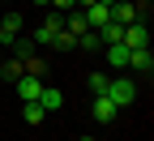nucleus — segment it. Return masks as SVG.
I'll list each match as a JSON object with an SVG mask.
<instances>
[{"label":"nucleus","instance_id":"nucleus-19","mask_svg":"<svg viewBox=\"0 0 154 141\" xmlns=\"http://www.w3.org/2000/svg\"><path fill=\"white\" fill-rule=\"evenodd\" d=\"M34 5H38V9H47V5H51V0H34Z\"/></svg>","mask_w":154,"mask_h":141},{"label":"nucleus","instance_id":"nucleus-22","mask_svg":"<svg viewBox=\"0 0 154 141\" xmlns=\"http://www.w3.org/2000/svg\"><path fill=\"white\" fill-rule=\"evenodd\" d=\"M0 43H5V30H0Z\"/></svg>","mask_w":154,"mask_h":141},{"label":"nucleus","instance_id":"nucleus-11","mask_svg":"<svg viewBox=\"0 0 154 141\" xmlns=\"http://www.w3.org/2000/svg\"><path fill=\"white\" fill-rule=\"evenodd\" d=\"M22 115H26V124H43V115H47V111H43V103L34 98V103H26V107H22Z\"/></svg>","mask_w":154,"mask_h":141},{"label":"nucleus","instance_id":"nucleus-6","mask_svg":"<svg viewBox=\"0 0 154 141\" xmlns=\"http://www.w3.org/2000/svg\"><path fill=\"white\" fill-rule=\"evenodd\" d=\"M22 13H5V17H0V30H5V43H9V38H17V34H22Z\"/></svg>","mask_w":154,"mask_h":141},{"label":"nucleus","instance_id":"nucleus-4","mask_svg":"<svg viewBox=\"0 0 154 141\" xmlns=\"http://www.w3.org/2000/svg\"><path fill=\"white\" fill-rule=\"evenodd\" d=\"M116 111H120V107H116L107 94H94V103H90V115H94V124H111V120H116Z\"/></svg>","mask_w":154,"mask_h":141},{"label":"nucleus","instance_id":"nucleus-12","mask_svg":"<svg viewBox=\"0 0 154 141\" xmlns=\"http://www.w3.org/2000/svg\"><path fill=\"white\" fill-rule=\"evenodd\" d=\"M9 47L17 51V60H26V56H34V38H9Z\"/></svg>","mask_w":154,"mask_h":141},{"label":"nucleus","instance_id":"nucleus-13","mask_svg":"<svg viewBox=\"0 0 154 141\" xmlns=\"http://www.w3.org/2000/svg\"><path fill=\"white\" fill-rule=\"evenodd\" d=\"M77 47H82V51H94V47H103V38H99V30H86L82 38H77Z\"/></svg>","mask_w":154,"mask_h":141},{"label":"nucleus","instance_id":"nucleus-3","mask_svg":"<svg viewBox=\"0 0 154 141\" xmlns=\"http://www.w3.org/2000/svg\"><path fill=\"white\" fill-rule=\"evenodd\" d=\"M13 86H17V94H22V103H34V98L43 94V86H47V81H43V77H30V73H22Z\"/></svg>","mask_w":154,"mask_h":141},{"label":"nucleus","instance_id":"nucleus-9","mask_svg":"<svg viewBox=\"0 0 154 141\" xmlns=\"http://www.w3.org/2000/svg\"><path fill=\"white\" fill-rule=\"evenodd\" d=\"M128 69H141V73H150V69H154V56H150V47H141V51H128Z\"/></svg>","mask_w":154,"mask_h":141},{"label":"nucleus","instance_id":"nucleus-5","mask_svg":"<svg viewBox=\"0 0 154 141\" xmlns=\"http://www.w3.org/2000/svg\"><path fill=\"white\" fill-rule=\"evenodd\" d=\"M111 22H120V26H128V22H141L137 0H116V5H111Z\"/></svg>","mask_w":154,"mask_h":141},{"label":"nucleus","instance_id":"nucleus-1","mask_svg":"<svg viewBox=\"0 0 154 141\" xmlns=\"http://www.w3.org/2000/svg\"><path fill=\"white\" fill-rule=\"evenodd\" d=\"M107 98L116 107H128V103H137V86H133L128 77H111L107 81Z\"/></svg>","mask_w":154,"mask_h":141},{"label":"nucleus","instance_id":"nucleus-14","mask_svg":"<svg viewBox=\"0 0 154 141\" xmlns=\"http://www.w3.org/2000/svg\"><path fill=\"white\" fill-rule=\"evenodd\" d=\"M107 81H111L107 73H90V81H86V86H90V94H107Z\"/></svg>","mask_w":154,"mask_h":141},{"label":"nucleus","instance_id":"nucleus-18","mask_svg":"<svg viewBox=\"0 0 154 141\" xmlns=\"http://www.w3.org/2000/svg\"><path fill=\"white\" fill-rule=\"evenodd\" d=\"M90 5H99V0H77V9H90Z\"/></svg>","mask_w":154,"mask_h":141},{"label":"nucleus","instance_id":"nucleus-8","mask_svg":"<svg viewBox=\"0 0 154 141\" xmlns=\"http://www.w3.org/2000/svg\"><path fill=\"white\" fill-rule=\"evenodd\" d=\"M82 13H86V22H90V30H99V26L107 22V17H111V9H107V5H90V9H82Z\"/></svg>","mask_w":154,"mask_h":141},{"label":"nucleus","instance_id":"nucleus-16","mask_svg":"<svg viewBox=\"0 0 154 141\" xmlns=\"http://www.w3.org/2000/svg\"><path fill=\"white\" fill-rule=\"evenodd\" d=\"M22 73H26V69H22V60H9V64L0 69V77H5V81H17Z\"/></svg>","mask_w":154,"mask_h":141},{"label":"nucleus","instance_id":"nucleus-7","mask_svg":"<svg viewBox=\"0 0 154 141\" xmlns=\"http://www.w3.org/2000/svg\"><path fill=\"white\" fill-rule=\"evenodd\" d=\"M38 103H43V111H60L64 107V94L56 86H43V94H38Z\"/></svg>","mask_w":154,"mask_h":141},{"label":"nucleus","instance_id":"nucleus-15","mask_svg":"<svg viewBox=\"0 0 154 141\" xmlns=\"http://www.w3.org/2000/svg\"><path fill=\"white\" fill-rule=\"evenodd\" d=\"M51 47H60V51H73V47H77V34H69V30H60V34L51 38Z\"/></svg>","mask_w":154,"mask_h":141},{"label":"nucleus","instance_id":"nucleus-17","mask_svg":"<svg viewBox=\"0 0 154 141\" xmlns=\"http://www.w3.org/2000/svg\"><path fill=\"white\" fill-rule=\"evenodd\" d=\"M51 9H77V0H51Z\"/></svg>","mask_w":154,"mask_h":141},{"label":"nucleus","instance_id":"nucleus-10","mask_svg":"<svg viewBox=\"0 0 154 141\" xmlns=\"http://www.w3.org/2000/svg\"><path fill=\"white\" fill-rule=\"evenodd\" d=\"M107 60H111L116 69H128V47L124 43H107Z\"/></svg>","mask_w":154,"mask_h":141},{"label":"nucleus","instance_id":"nucleus-2","mask_svg":"<svg viewBox=\"0 0 154 141\" xmlns=\"http://www.w3.org/2000/svg\"><path fill=\"white\" fill-rule=\"evenodd\" d=\"M120 43H124L128 51H141V47H150V30H146V22H128Z\"/></svg>","mask_w":154,"mask_h":141},{"label":"nucleus","instance_id":"nucleus-21","mask_svg":"<svg viewBox=\"0 0 154 141\" xmlns=\"http://www.w3.org/2000/svg\"><path fill=\"white\" fill-rule=\"evenodd\" d=\"M77 141H94V137H77Z\"/></svg>","mask_w":154,"mask_h":141},{"label":"nucleus","instance_id":"nucleus-20","mask_svg":"<svg viewBox=\"0 0 154 141\" xmlns=\"http://www.w3.org/2000/svg\"><path fill=\"white\" fill-rule=\"evenodd\" d=\"M99 5H107V9H111V5H116V0H99Z\"/></svg>","mask_w":154,"mask_h":141}]
</instances>
